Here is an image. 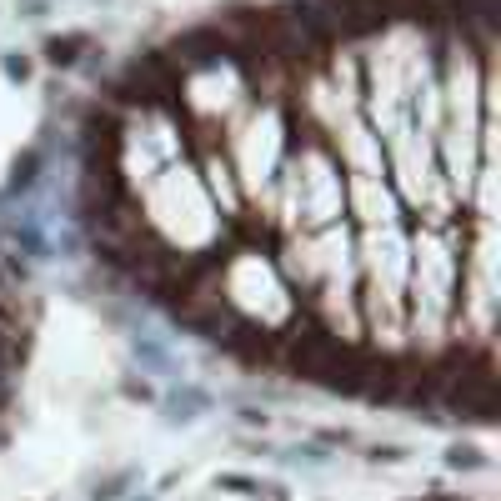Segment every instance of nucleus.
Here are the masks:
<instances>
[{
	"mask_svg": "<svg viewBox=\"0 0 501 501\" xmlns=\"http://www.w3.org/2000/svg\"><path fill=\"white\" fill-rule=\"evenodd\" d=\"M76 45H81V35H71V40H50V61H55V66H71V61H76Z\"/></svg>",
	"mask_w": 501,
	"mask_h": 501,
	"instance_id": "obj_1",
	"label": "nucleus"
}]
</instances>
